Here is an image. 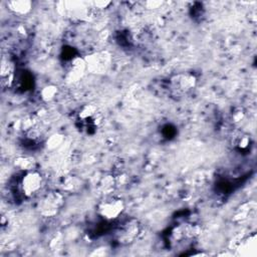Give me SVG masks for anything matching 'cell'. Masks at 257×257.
Returning <instances> with one entry per match:
<instances>
[{
    "instance_id": "ba28073f",
    "label": "cell",
    "mask_w": 257,
    "mask_h": 257,
    "mask_svg": "<svg viewBox=\"0 0 257 257\" xmlns=\"http://www.w3.org/2000/svg\"><path fill=\"white\" fill-rule=\"evenodd\" d=\"M35 160L28 157H19L15 160V166L24 172L35 170Z\"/></svg>"
},
{
    "instance_id": "8992f818",
    "label": "cell",
    "mask_w": 257,
    "mask_h": 257,
    "mask_svg": "<svg viewBox=\"0 0 257 257\" xmlns=\"http://www.w3.org/2000/svg\"><path fill=\"white\" fill-rule=\"evenodd\" d=\"M7 7L14 14L25 15L31 11L32 3L28 0H12L7 2Z\"/></svg>"
},
{
    "instance_id": "5b68a950",
    "label": "cell",
    "mask_w": 257,
    "mask_h": 257,
    "mask_svg": "<svg viewBox=\"0 0 257 257\" xmlns=\"http://www.w3.org/2000/svg\"><path fill=\"white\" fill-rule=\"evenodd\" d=\"M62 196L58 194V193L51 192L43 199L40 209L43 215L50 217L58 212V210L62 206Z\"/></svg>"
},
{
    "instance_id": "3957f363",
    "label": "cell",
    "mask_w": 257,
    "mask_h": 257,
    "mask_svg": "<svg viewBox=\"0 0 257 257\" xmlns=\"http://www.w3.org/2000/svg\"><path fill=\"white\" fill-rule=\"evenodd\" d=\"M141 232V225L136 219H128L125 221L116 231V239L120 244H130L134 242Z\"/></svg>"
},
{
    "instance_id": "52a82bcc",
    "label": "cell",
    "mask_w": 257,
    "mask_h": 257,
    "mask_svg": "<svg viewBox=\"0 0 257 257\" xmlns=\"http://www.w3.org/2000/svg\"><path fill=\"white\" fill-rule=\"evenodd\" d=\"M98 115V109L93 105H85L79 111V119L82 122H93L95 116Z\"/></svg>"
},
{
    "instance_id": "9c48e42d",
    "label": "cell",
    "mask_w": 257,
    "mask_h": 257,
    "mask_svg": "<svg viewBox=\"0 0 257 257\" xmlns=\"http://www.w3.org/2000/svg\"><path fill=\"white\" fill-rule=\"evenodd\" d=\"M57 94V87L55 86H46L41 91V98L44 102L52 101Z\"/></svg>"
},
{
    "instance_id": "30bf717a",
    "label": "cell",
    "mask_w": 257,
    "mask_h": 257,
    "mask_svg": "<svg viewBox=\"0 0 257 257\" xmlns=\"http://www.w3.org/2000/svg\"><path fill=\"white\" fill-rule=\"evenodd\" d=\"M115 187V180L113 177L111 176H107L105 177L102 182H101V188L103 189V191L105 193H108L110 192L111 190H113Z\"/></svg>"
},
{
    "instance_id": "7a4b0ae2",
    "label": "cell",
    "mask_w": 257,
    "mask_h": 257,
    "mask_svg": "<svg viewBox=\"0 0 257 257\" xmlns=\"http://www.w3.org/2000/svg\"><path fill=\"white\" fill-rule=\"evenodd\" d=\"M43 175L35 170L27 171L23 174L20 180V190L25 198H34L42 191L43 187Z\"/></svg>"
},
{
    "instance_id": "6da1fadb",
    "label": "cell",
    "mask_w": 257,
    "mask_h": 257,
    "mask_svg": "<svg viewBox=\"0 0 257 257\" xmlns=\"http://www.w3.org/2000/svg\"><path fill=\"white\" fill-rule=\"evenodd\" d=\"M126 204L123 199L107 195L98 205V214L105 221H115L119 219L125 212Z\"/></svg>"
},
{
    "instance_id": "277c9868",
    "label": "cell",
    "mask_w": 257,
    "mask_h": 257,
    "mask_svg": "<svg viewBox=\"0 0 257 257\" xmlns=\"http://www.w3.org/2000/svg\"><path fill=\"white\" fill-rule=\"evenodd\" d=\"M197 84L195 76L188 73L177 74L170 80V88L177 95H184L194 89Z\"/></svg>"
},
{
    "instance_id": "8fae6325",
    "label": "cell",
    "mask_w": 257,
    "mask_h": 257,
    "mask_svg": "<svg viewBox=\"0 0 257 257\" xmlns=\"http://www.w3.org/2000/svg\"><path fill=\"white\" fill-rule=\"evenodd\" d=\"M236 146L240 151H246L249 149L250 147V138L246 135L239 137L237 142H236Z\"/></svg>"
}]
</instances>
